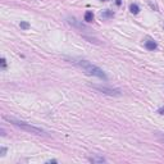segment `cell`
<instances>
[{
	"label": "cell",
	"instance_id": "cell-1",
	"mask_svg": "<svg viewBox=\"0 0 164 164\" xmlns=\"http://www.w3.org/2000/svg\"><path fill=\"white\" fill-rule=\"evenodd\" d=\"M71 62L73 64H76V65H78L81 69H83L85 73L90 74V76H95V77H99V78L104 79V81H106L108 79V76L105 74V72L102 71L101 68H99V67L94 65V64H91L90 62L85 60V59H71Z\"/></svg>",
	"mask_w": 164,
	"mask_h": 164
},
{
	"label": "cell",
	"instance_id": "cell-2",
	"mask_svg": "<svg viewBox=\"0 0 164 164\" xmlns=\"http://www.w3.org/2000/svg\"><path fill=\"white\" fill-rule=\"evenodd\" d=\"M3 118H4L5 120H8L9 123L14 124L15 127L23 130V131H27V132L35 133V135H46V132L44 130L36 127V126H32L31 123H26V122H23V120H18V119H15V118H13V117H8V115H4Z\"/></svg>",
	"mask_w": 164,
	"mask_h": 164
},
{
	"label": "cell",
	"instance_id": "cell-3",
	"mask_svg": "<svg viewBox=\"0 0 164 164\" xmlns=\"http://www.w3.org/2000/svg\"><path fill=\"white\" fill-rule=\"evenodd\" d=\"M90 86L92 87V89L97 90V91L102 92V94L105 95H109V96H120L122 95V91L118 89H112V87H106V86H102V85H90Z\"/></svg>",
	"mask_w": 164,
	"mask_h": 164
},
{
	"label": "cell",
	"instance_id": "cell-4",
	"mask_svg": "<svg viewBox=\"0 0 164 164\" xmlns=\"http://www.w3.org/2000/svg\"><path fill=\"white\" fill-rule=\"evenodd\" d=\"M145 48L147 49V50H150V51H154L156 48H158V45H156V42L154 40H146L145 41Z\"/></svg>",
	"mask_w": 164,
	"mask_h": 164
},
{
	"label": "cell",
	"instance_id": "cell-5",
	"mask_svg": "<svg viewBox=\"0 0 164 164\" xmlns=\"http://www.w3.org/2000/svg\"><path fill=\"white\" fill-rule=\"evenodd\" d=\"M85 20H86V22H92V20H94V13L91 12V10H87L86 13H85Z\"/></svg>",
	"mask_w": 164,
	"mask_h": 164
},
{
	"label": "cell",
	"instance_id": "cell-6",
	"mask_svg": "<svg viewBox=\"0 0 164 164\" xmlns=\"http://www.w3.org/2000/svg\"><path fill=\"white\" fill-rule=\"evenodd\" d=\"M114 17V13H113V10H104V12L101 13V18H113Z\"/></svg>",
	"mask_w": 164,
	"mask_h": 164
},
{
	"label": "cell",
	"instance_id": "cell-7",
	"mask_svg": "<svg viewBox=\"0 0 164 164\" xmlns=\"http://www.w3.org/2000/svg\"><path fill=\"white\" fill-rule=\"evenodd\" d=\"M130 10L132 14H138L140 13V8H138L137 4H131L130 5Z\"/></svg>",
	"mask_w": 164,
	"mask_h": 164
},
{
	"label": "cell",
	"instance_id": "cell-8",
	"mask_svg": "<svg viewBox=\"0 0 164 164\" xmlns=\"http://www.w3.org/2000/svg\"><path fill=\"white\" fill-rule=\"evenodd\" d=\"M89 160L92 161V163H104L105 159L101 158V156H92V158H90Z\"/></svg>",
	"mask_w": 164,
	"mask_h": 164
},
{
	"label": "cell",
	"instance_id": "cell-9",
	"mask_svg": "<svg viewBox=\"0 0 164 164\" xmlns=\"http://www.w3.org/2000/svg\"><path fill=\"white\" fill-rule=\"evenodd\" d=\"M19 26H20V28H23V30H28V28H30V23H27V22H20Z\"/></svg>",
	"mask_w": 164,
	"mask_h": 164
},
{
	"label": "cell",
	"instance_id": "cell-10",
	"mask_svg": "<svg viewBox=\"0 0 164 164\" xmlns=\"http://www.w3.org/2000/svg\"><path fill=\"white\" fill-rule=\"evenodd\" d=\"M156 136H158V138L161 141V142H164V133H160V132H156Z\"/></svg>",
	"mask_w": 164,
	"mask_h": 164
},
{
	"label": "cell",
	"instance_id": "cell-11",
	"mask_svg": "<svg viewBox=\"0 0 164 164\" xmlns=\"http://www.w3.org/2000/svg\"><path fill=\"white\" fill-rule=\"evenodd\" d=\"M1 68H3V69L7 68V60H5L4 58H1Z\"/></svg>",
	"mask_w": 164,
	"mask_h": 164
},
{
	"label": "cell",
	"instance_id": "cell-12",
	"mask_svg": "<svg viewBox=\"0 0 164 164\" xmlns=\"http://www.w3.org/2000/svg\"><path fill=\"white\" fill-rule=\"evenodd\" d=\"M158 113H159V114H161V115H164V106L159 108V109H158Z\"/></svg>",
	"mask_w": 164,
	"mask_h": 164
},
{
	"label": "cell",
	"instance_id": "cell-13",
	"mask_svg": "<svg viewBox=\"0 0 164 164\" xmlns=\"http://www.w3.org/2000/svg\"><path fill=\"white\" fill-rule=\"evenodd\" d=\"M5 151H7V149H5V147H1V156L5 155Z\"/></svg>",
	"mask_w": 164,
	"mask_h": 164
},
{
	"label": "cell",
	"instance_id": "cell-14",
	"mask_svg": "<svg viewBox=\"0 0 164 164\" xmlns=\"http://www.w3.org/2000/svg\"><path fill=\"white\" fill-rule=\"evenodd\" d=\"M115 4H117V5H120V4H122V1H120V0H117V1H115Z\"/></svg>",
	"mask_w": 164,
	"mask_h": 164
},
{
	"label": "cell",
	"instance_id": "cell-15",
	"mask_svg": "<svg viewBox=\"0 0 164 164\" xmlns=\"http://www.w3.org/2000/svg\"><path fill=\"white\" fill-rule=\"evenodd\" d=\"M101 1H108V0H101Z\"/></svg>",
	"mask_w": 164,
	"mask_h": 164
}]
</instances>
